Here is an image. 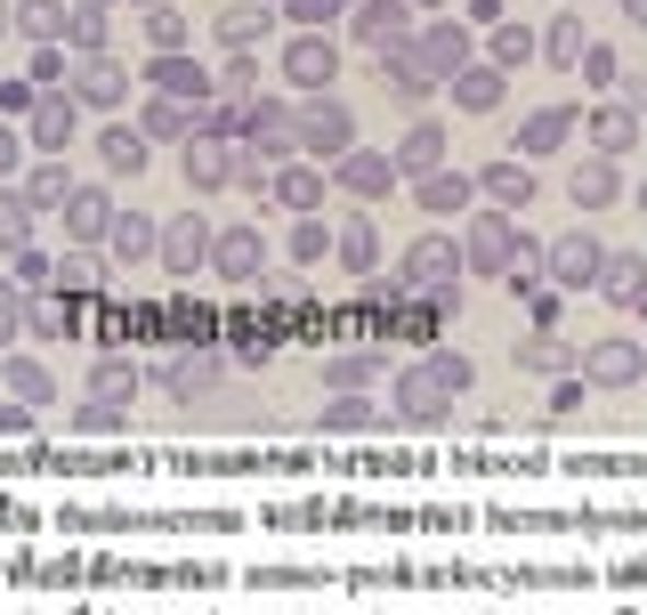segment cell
Returning <instances> with one entry per match:
<instances>
[{
  "label": "cell",
  "instance_id": "33",
  "mask_svg": "<svg viewBox=\"0 0 647 615\" xmlns=\"http://www.w3.org/2000/svg\"><path fill=\"white\" fill-rule=\"evenodd\" d=\"M33 333H41V340H57V333H73V308H33Z\"/></svg>",
  "mask_w": 647,
  "mask_h": 615
},
{
  "label": "cell",
  "instance_id": "1",
  "mask_svg": "<svg viewBox=\"0 0 647 615\" xmlns=\"http://www.w3.org/2000/svg\"><path fill=\"white\" fill-rule=\"evenodd\" d=\"M389 405H396V421H413V429H437V421H453V381L437 373V364H405L389 388Z\"/></svg>",
  "mask_w": 647,
  "mask_h": 615
},
{
  "label": "cell",
  "instance_id": "22",
  "mask_svg": "<svg viewBox=\"0 0 647 615\" xmlns=\"http://www.w3.org/2000/svg\"><path fill=\"white\" fill-rule=\"evenodd\" d=\"M186 171H195L203 187H219V178H227V147H211V138H203V147H186Z\"/></svg>",
  "mask_w": 647,
  "mask_h": 615
},
{
  "label": "cell",
  "instance_id": "7",
  "mask_svg": "<svg viewBox=\"0 0 647 615\" xmlns=\"http://www.w3.org/2000/svg\"><path fill=\"white\" fill-rule=\"evenodd\" d=\"M567 364H582L567 340H551V333H534V340H518V373H534V381H558Z\"/></svg>",
  "mask_w": 647,
  "mask_h": 615
},
{
  "label": "cell",
  "instance_id": "15",
  "mask_svg": "<svg viewBox=\"0 0 647 615\" xmlns=\"http://www.w3.org/2000/svg\"><path fill=\"white\" fill-rule=\"evenodd\" d=\"M324 429H332V438H357V429H372V405L357 397V388H340V397L324 405Z\"/></svg>",
  "mask_w": 647,
  "mask_h": 615
},
{
  "label": "cell",
  "instance_id": "43",
  "mask_svg": "<svg viewBox=\"0 0 647 615\" xmlns=\"http://www.w3.org/2000/svg\"><path fill=\"white\" fill-rule=\"evenodd\" d=\"M494 195H502V202H527V171H494Z\"/></svg>",
  "mask_w": 647,
  "mask_h": 615
},
{
  "label": "cell",
  "instance_id": "17",
  "mask_svg": "<svg viewBox=\"0 0 647 615\" xmlns=\"http://www.w3.org/2000/svg\"><path fill=\"white\" fill-rule=\"evenodd\" d=\"M357 25H365V40H381V49H389V40L405 33V9H396V0H372V9L357 16Z\"/></svg>",
  "mask_w": 647,
  "mask_h": 615
},
{
  "label": "cell",
  "instance_id": "45",
  "mask_svg": "<svg viewBox=\"0 0 647 615\" xmlns=\"http://www.w3.org/2000/svg\"><path fill=\"white\" fill-rule=\"evenodd\" d=\"M291 9H300V16H332V0H291Z\"/></svg>",
  "mask_w": 647,
  "mask_h": 615
},
{
  "label": "cell",
  "instance_id": "2",
  "mask_svg": "<svg viewBox=\"0 0 647 615\" xmlns=\"http://www.w3.org/2000/svg\"><path fill=\"white\" fill-rule=\"evenodd\" d=\"M647 373V348L639 340H591V348H582V381H599V388H632Z\"/></svg>",
  "mask_w": 647,
  "mask_h": 615
},
{
  "label": "cell",
  "instance_id": "8",
  "mask_svg": "<svg viewBox=\"0 0 647 615\" xmlns=\"http://www.w3.org/2000/svg\"><path fill=\"white\" fill-rule=\"evenodd\" d=\"M551 268H558V283H599V268H608V259H599L591 235H567V243L551 252Z\"/></svg>",
  "mask_w": 647,
  "mask_h": 615
},
{
  "label": "cell",
  "instance_id": "29",
  "mask_svg": "<svg viewBox=\"0 0 647 615\" xmlns=\"http://www.w3.org/2000/svg\"><path fill=\"white\" fill-rule=\"evenodd\" d=\"M66 130H73L66 97H49V106H41V147H66Z\"/></svg>",
  "mask_w": 647,
  "mask_h": 615
},
{
  "label": "cell",
  "instance_id": "28",
  "mask_svg": "<svg viewBox=\"0 0 647 615\" xmlns=\"http://www.w3.org/2000/svg\"><path fill=\"white\" fill-rule=\"evenodd\" d=\"M81 97H97V106H114V97H122V73H114V66H90V73H81Z\"/></svg>",
  "mask_w": 647,
  "mask_h": 615
},
{
  "label": "cell",
  "instance_id": "20",
  "mask_svg": "<svg viewBox=\"0 0 647 615\" xmlns=\"http://www.w3.org/2000/svg\"><path fill=\"white\" fill-rule=\"evenodd\" d=\"M615 195V171H608V162H582V171H575V202H608Z\"/></svg>",
  "mask_w": 647,
  "mask_h": 615
},
{
  "label": "cell",
  "instance_id": "25",
  "mask_svg": "<svg viewBox=\"0 0 647 615\" xmlns=\"http://www.w3.org/2000/svg\"><path fill=\"white\" fill-rule=\"evenodd\" d=\"M348 187H357V195H381V187H389V162H381V154H357V162H348Z\"/></svg>",
  "mask_w": 647,
  "mask_h": 615
},
{
  "label": "cell",
  "instance_id": "38",
  "mask_svg": "<svg viewBox=\"0 0 647 615\" xmlns=\"http://www.w3.org/2000/svg\"><path fill=\"white\" fill-rule=\"evenodd\" d=\"M154 81H162V90H203V73H195V66H178V57H171V66H162Z\"/></svg>",
  "mask_w": 647,
  "mask_h": 615
},
{
  "label": "cell",
  "instance_id": "24",
  "mask_svg": "<svg viewBox=\"0 0 647 615\" xmlns=\"http://www.w3.org/2000/svg\"><path fill=\"white\" fill-rule=\"evenodd\" d=\"M340 259H348V268H372V259H381V243H372L365 219H357V228H340Z\"/></svg>",
  "mask_w": 647,
  "mask_h": 615
},
{
  "label": "cell",
  "instance_id": "32",
  "mask_svg": "<svg viewBox=\"0 0 647 615\" xmlns=\"http://www.w3.org/2000/svg\"><path fill=\"white\" fill-rule=\"evenodd\" d=\"M421 57H429V66H462V33H453V25H437Z\"/></svg>",
  "mask_w": 647,
  "mask_h": 615
},
{
  "label": "cell",
  "instance_id": "40",
  "mask_svg": "<svg viewBox=\"0 0 647 615\" xmlns=\"http://www.w3.org/2000/svg\"><path fill=\"white\" fill-rule=\"evenodd\" d=\"M632 138V114H599V147H623Z\"/></svg>",
  "mask_w": 647,
  "mask_h": 615
},
{
  "label": "cell",
  "instance_id": "3",
  "mask_svg": "<svg viewBox=\"0 0 647 615\" xmlns=\"http://www.w3.org/2000/svg\"><path fill=\"white\" fill-rule=\"evenodd\" d=\"M405 276H413V283H429V292H453L462 259H453V243H446V235H421V243H413V259H405Z\"/></svg>",
  "mask_w": 647,
  "mask_h": 615
},
{
  "label": "cell",
  "instance_id": "37",
  "mask_svg": "<svg viewBox=\"0 0 647 615\" xmlns=\"http://www.w3.org/2000/svg\"><path fill=\"white\" fill-rule=\"evenodd\" d=\"M284 202H291V211H308V202H316V178L291 171V178H284Z\"/></svg>",
  "mask_w": 647,
  "mask_h": 615
},
{
  "label": "cell",
  "instance_id": "12",
  "mask_svg": "<svg viewBox=\"0 0 647 615\" xmlns=\"http://www.w3.org/2000/svg\"><path fill=\"white\" fill-rule=\"evenodd\" d=\"M90 397H106V405H130L138 397V364H122V357H106L90 373Z\"/></svg>",
  "mask_w": 647,
  "mask_h": 615
},
{
  "label": "cell",
  "instance_id": "5",
  "mask_svg": "<svg viewBox=\"0 0 647 615\" xmlns=\"http://www.w3.org/2000/svg\"><path fill=\"white\" fill-rule=\"evenodd\" d=\"M195 259H211V228H203V219L162 228V268H171V276H195Z\"/></svg>",
  "mask_w": 647,
  "mask_h": 615
},
{
  "label": "cell",
  "instance_id": "19",
  "mask_svg": "<svg viewBox=\"0 0 647 615\" xmlns=\"http://www.w3.org/2000/svg\"><path fill=\"white\" fill-rule=\"evenodd\" d=\"M106 235H114V252H122V259H146V252H154V228H146V219H114Z\"/></svg>",
  "mask_w": 647,
  "mask_h": 615
},
{
  "label": "cell",
  "instance_id": "14",
  "mask_svg": "<svg viewBox=\"0 0 647 615\" xmlns=\"http://www.w3.org/2000/svg\"><path fill=\"white\" fill-rule=\"evenodd\" d=\"M372 373H381V357H365V348H348V357H332V364H324V388H332V397H340V388H365Z\"/></svg>",
  "mask_w": 647,
  "mask_h": 615
},
{
  "label": "cell",
  "instance_id": "46",
  "mask_svg": "<svg viewBox=\"0 0 647 615\" xmlns=\"http://www.w3.org/2000/svg\"><path fill=\"white\" fill-rule=\"evenodd\" d=\"M9 162H16V147H9V130H0V171H9Z\"/></svg>",
  "mask_w": 647,
  "mask_h": 615
},
{
  "label": "cell",
  "instance_id": "10",
  "mask_svg": "<svg viewBox=\"0 0 647 615\" xmlns=\"http://www.w3.org/2000/svg\"><path fill=\"white\" fill-rule=\"evenodd\" d=\"M0 381H9V397H25V405H41V397H49V364H41V357H9V364H0Z\"/></svg>",
  "mask_w": 647,
  "mask_h": 615
},
{
  "label": "cell",
  "instance_id": "16",
  "mask_svg": "<svg viewBox=\"0 0 647 615\" xmlns=\"http://www.w3.org/2000/svg\"><path fill=\"white\" fill-rule=\"evenodd\" d=\"M66 228H73V235H106V228H114L106 195H73V202H66Z\"/></svg>",
  "mask_w": 647,
  "mask_h": 615
},
{
  "label": "cell",
  "instance_id": "30",
  "mask_svg": "<svg viewBox=\"0 0 647 615\" xmlns=\"http://www.w3.org/2000/svg\"><path fill=\"white\" fill-rule=\"evenodd\" d=\"M106 162H114V171H138V162H146V147H138L130 130H106Z\"/></svg>",
  "mask_w": 647,
  "mask_h": 615
},
{
  "label": "cell",
  "instance_id": "11",
  "mask_svg": "<svg viewBox=\"0 0 647 615\" xmlns=\"http://www.w3.org/2000/svg\"><path fill=\"white\" fill-rule=\"evenodd\" d=\"M122 429H130V414H122V405H106V397L73 405V438H122Z\"/></svg>",
  "mask_w": 647,
  "mask_h": 615
},
{
  "label": "cell",
  "instance_id": "9",
  "mask_svg": "<svg viewBox=\"0 0 647 615\" xmlns=\"http://www.w3.org/2000/svg\"><path fill=\"white\" fill-rule=\"evenodd\" d=\"M162 388H178V397H203V388L219 381V357H162Z\"/></svg>",
  "mask_w": 647,
  "mask_h": 615
},
{
  "label": "cell",
  "instance_id": "4",
  "mask_svg": "<svg viewBox=\"0 0 647 615\" xmlns=\"http://www.w3.org/2000/svg\"><path fill=\"white\" fill-rule=\"evenodd\" d=\"M211 259H219V276H235V283H252V276L267 268V243H259L252 228H227V235L211 243Z\"/></svg>",
  "mask_w": 647,
  "mask_h": 615
},
{
  "label": "cell",
  "instance_id": "35",
  "mask_svg": "<svg viewBox=\"0 0 647 615\" xmlns=\"http://www.w3.org/2000/svg\"><path fill=\"white\" fill-rule=\"evenodd\" d=\"M405 162H413V171H429V162H437V130H413L405 138Z\"/></svg>",
  "mask_w": 647,
  "mask_h": 615
},
{
  "label": "cell",
  "instance_id": "27",
  "mask_svg": "<svg viewBox=\"0 0 647 615\" xmlns=\"http://www.w3.org/2000/svg\"><path fill=\"white\" fill-rule=\"evenodd\" d=\"M558 138H567V114H534L527 121V154H551Z\"/></svg>",
  "mask_w": 647,
  "mask_h": 615
},
{
  "label": "cell",
  "instance_id": "36",
  "mask_svg": "<svg viewBox=\"0 0 647 615\" xmlns=\"http://www.w3.org/2000/svg\"><path fill=\"white\" fill-rule=\"evenodd\" d=\"M0 243H9V252L25 243V202H0Z\"/></svg>",
  "mask_w": 647,
  "mask_h": 615
},
{
  "label": "cell",
  "instance_id": "42",
  "mask_svg": "<svg viewBox=\"0 0 647 615\" xmlns=\"http://www.w3.org/2000/svg\"><path fill=\"white\" fill-rule=\"evenodd\" d=\"M527 40H534V33H518V25L494 33V57H510V66H518V57H527Z\"/></svg>",
  "mask_w": 647,
  "mask_h": 615
},
{
  "label": "cell",
  "instance_id": "44",
  "mask_svg": "<svg viewBox=\"0 0 647 615\" xmlns=\"http://www.w3.org/2000/svg\"><path fill=\"white\" fill-rule=\"evenodd\" d=\"M57 283H73V292H81V283H97V259H66V268H57Z\"/></svg>",
  "mask_w": 647,
  "mask_h": 615
},
{
  "label": "cell",
  "instance_id": "23",
  "mask_svg": "<svg viewBox=\"0 0 647 615\" xmlns=\"http://www.w3.org/2000/svg\"><path fill=\"white\" fill-rule=\"evenodd\" d=\"M219 33L235 40V49H252V40L267 33V16H259V9H227V16H219Z\"/></svg>",
  "mask_w": 647,
  "mask_h": 615
},
{
  "label": "cell",
  "instance_id": "21",
  "mask_svg": "<svg viewBox=\"0 0 647 615\" xmlns=\"http://www.w3.org/2000/svg\"><path fill=\"white\" fill-rule=\"evenodd\" d=\"M462 195H470V187H462V178H446V171L421 178V202H429V211H462Z\"/></svg>",
  "mask_w": 647,
  "mask_h": 615
},
{
  "label": "cell",
  "instance_id": "39",
  "mask_svg": "<svg viewBox=\"0 0 647 615\" xmlns=\"http://www.w3.org/2000/svg\"><path fill=\"white\" fill-rule=\"evenodd\" d=\"M551 57H558V66H575V57H582V33L558 25V33H551Z\"/></svg>",
  "mask_w": 647,
  "mask_h": 615
},
{
  "label": "cell",
  "instance_id": "31",
  "mask_svg": "<svg viewBox=\"0 0 647 615\" xmlns=\"http://www.w3.org/2000/svg\"><path fill=\"white\" fill-rule=\"evenodd\" d=\"M429 364H437V373L453 381V397H462V388H470V357H462V348H429Z\"/></svg>",
  "mask_w": 647,
  "mask_h": 615
},
{
  "label": "cell",
  "instance_id": "34",
  "mask_svg": "<svg viewBox=\"0 0 647 615\" xmlns=\"http://www.w3.org/2000/svg\"><path fill=\"white\" fill-rule=\"evenodd\" d=\"M0 438H33V405H25V397L0 405Z\"/></svg>",
  "mask_w": 647,
  "mask_h": 615
},
{
  "label": "cell",
  "instance_id": "13",
  "mask_svg": "<svg viewBox=\"0 0 647 615\" xmlns=\"http://www.w3.org/2000/svg\"><path fill=\"white\" fill-rule=\"evenodd\" d=\"M470 259H477V268H510V228H502V219H477V228H470Z\"/></svg>",
  "mask_w": 647,
  "mask_h": 615
},
{
  "label": "cell",
  "instance_id": "26",
  "mask_svg": "<svg viewBox=\"0 0 647 615\" xmlns=\"http://www.w3.org/2000/svg\"><path fill=\"white\" fill-rule=\"evenodd\" d=\"M308 138H316V147H348V114H340V106L308 114Z\"/></svg>",
  "mask_w": 647,
  "mask_h": 615
},
{
  "label": "cell",
  "instance_id": "41",
  "mask_svg": "<svg viewBox=\"0 0 647 615\" xmlns=\"http://www.w3.org/2000/svg\"><path fill=\"white\" fill-rule=\"evenodd\" d=\"M16 324H25V308H16V292H0V348L16 340Z\"/></svg>",
  "mask_w": 647,
  "mask_h": 615
},
{
  "label": "cell",
  "instance_id": "18",
  "mask_svg": "<svg viewBox=\"0 0 647 615\" xmlns=\"http://www.w3.org/2000/svg\"><path fill=\"white\" fill-rule=\"evenodd\" d=\"M291 81H332V49L324 40H300V49H291Z\"/></svg>",
  "mask_w": 647,
  "mask_h": 615
},
{
  "label": "cell",
  "instance_id": "6",
  "mask_svg": "<svg viewBox=\"0 0 647 615\" xmlns=\"http://www.w3.org/2000/svg\"><path fill=\"white\" fill-rule=\"evenodd\" d=\"M599 292H608L623 316H639L647 308V259H608V268H599Z\"/></svg>",
  "mask_w": 647,
  "mask_h": 615
}]
</instances>
